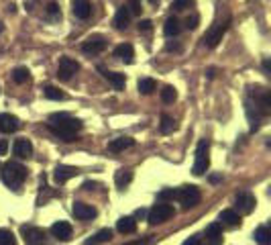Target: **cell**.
<instances>
[{
  "mask_svg": "<svg viewBox=\"0 0 271 245\" xmlns=\"http://www.w3.org/2000/svg\"><path fill=\"white\" fill-rule=\"evenodd\" d=\"M47 127L61 141H74L76 135H78V131H82L84 125H82V121L70 117V114H65V112H55V114L49 117Z\"/></svg>",
  "mask_w": 271,
  "mask_h": 245,
  "instance_id": "obj_1",
  "label": "cell"
},
{
  "mask_svg": "<svg viewBox=\"0 0 271 245\" xmlns=\"http://www.w3.org/2000/svg\"><path fill=\"white\" fill-rule=\"evenodd\" d=\"M2 180L4 184L12 190H19L23 182L27 180V168L21 166L19 161H6L2 166Z\"/></svg>",
  "mask_w": 271,
  "mask_h": 245,
  "instance_id": "obj_2",
  "label": "cell"
},
{
  "mask_svg": "<svg viewBox=\"0 0 271 245\" xmlns=\"http://www.w3.org/2000/svg\"><path fill=\"white\" fill-rule=\"evenodd\" d=\"M208 151H210V143H208V139L198 141V145H196V159H194V168H192L194 176H202V174L208 170V166H210Z\"/></svg>",
  "mask_w": 271,
  "mask_h": 245,
  "instance_id": "obj_3",
  "label": "cell"
},
{
  "mask_svg": "<svg viewBox=\"0 0 271 245\" xmlns=\"http://www.w3.org/2000/svg\"><path fill=\"white\" fill-rule=\"evenodd\" d=\"M174 215H176V210H174V206H172V204H167V202H159V204H155L153 208L149 210L147 221H149V225H161V223L169 221Z\"/></svg>",
  "mask_w": 271,
  "mask_h": 245,
  "instance_id": "obj_4",
  "label": "cell"
},
{
  "mask_svg": "<svg viewBox=\"0 0 271 245\" xmlns=\"http://www.w3.org/2000/svg\"><path fill=\"white\" fill-rule=\"evenodd\" d=\"M178 198H180V204H181L183 210H190V208L200 204L202 194L196 186H183L181 190H178Z\"/></svg>",
  "mask_w": 271,
  "mask_h": 245,
  "instance_id": "obj_5",
  "label": "cell"
},
{
  "mask_svg": "<svg viewBox=\"0 0 271 245\" xmlns=\"http://www.w3.org/2000/svg\"><path fill=\"white\" fill-rule=\"evenodd\" d=\"M226 29H228V19H226V21H218V23L212 25V29L206 33L202 41H204V45H206L208 49H214L220 41H223V35L226 33Z\"/></svg>",
  "mask_w": 271,
  "mask_h": 245,
  "instance_id": "obj_6",
  "label": "cell"
},
{
  "mask_svg": "<svg viewBox=\"0 0 271 245\" xmlns=\"http://www.w3.org/2000/svg\"><path fill=\"white\" fill-rule=\"evenodd\" d=\"M249 94L253 96V100H255V108L261 114H269L271 112V94H269V90H265L261 86H255V88H251Z\"/></svg>",
  "mask_w": 271,
  "mask_h": 245,
  "instance_id": "obj_7",
  "label": "cell"
},
{
  "mask_svg": "<svg viewBox=\"0 0 271 245\" xmlns=\"http://www.w3.org/2000/svg\"><path fill=\"white\" fill-rule=\"evenodd\" d=\"M21 235H23L27 245H43L47 241L45 231L41 227H35V225H23L21 227Z\"/></svg>",
  "mask_w": 271,
  "mask_h": 245,
  "instance_id": "obj_8",
  "label": "cell"
},
{
  "mask_svg": "<svg viewBox=\"0 0 271 245\" xmlns=\"http://www.w3.org/2000/svg\"><path fill=\"white\" fill-rule=\"evenodd\" d=\"M78 70H80V63H78L76 59H72V57H61V59H59V65H57V78L63 80V82H67V80L74 78V74H78Z\"/></svg>",
  "mask_w": 271,
  "mask_h": 245,
  "instance_id": "obj_9",
  "label": "cell"
},
{
  "mask_svg": "<svg viewBox=\"0 0 271 245\" xmlns=\"http://www.w3.org/2000/svg\"><path fill=\"white\" fill-rule=\"evenodd\" d=\"M106 49V39L102 35H90L86 41L82 43V51L88 53V55H96V53H102Z\"/></svg>",
  "mask_w": 271,
  "mask_h": 245,
  "instance_id": "obj_10",
  "label": "cell"
},
{
  "mask_svg": "<svg viewBox=\"0 0 271 245\" xmlns=\"http://www.w3.org/2000/svg\"><path fill=\"white\" fill-rule=\"evenodd\" d=\"M234 202H236V208H239L243 215H249V212H253L255 206H257V198L251 192H239V194H236V198H234Z\"/></svg>",
  "mask_w": 271,
  "mask_h": 245,
  "instance_id": "obj_11",
  "label": "cell"
},
{
  "mask_svg": "<svg viewBox=\"0 0 271 245\" xmlns=\"http://www.w3.org/2000/svg\"><path fill=\"white\" fill-rule=\"evenodd\" d=\"M202 245H223V225L212 223L206 227V237Z\"/></svg>",
  "mask_w": 271,
  "mask_h": 245,
  "instance_id": "obj_12",
  "label": "cell"
},
{
  "mask_svg": "<svg viewBox=\"0 0 271 245\" xmlns=\"http://www.w3.org/2000/svg\"><path fill=\"white\" fill-rule=\"evenodd\" d=\"M51 235L59 241H70L72 239V225L67 221H57L51 225Z\"/></svg>",
  "mask_w": 271,
  "mask_h": 245,
  "instance_id": "obj_13",
  "label": "cell"
},
{
  "mask_svg": "<svg viewBox=\"0 0 271 245\" xmlns=\"http://www.w3.org/2000/svg\"><path fill=\"white\" fill-rule=\"evenodd\" d=\"M72 210H74L76 219H80V221H90L96 217V208L92 204H86V202H74Z\"/></svg>",
  "mask_w": 271,
  "mask_h": 245,
  "instance_id": "obj_14",
  "label": "cell"
},
{
  "mask_svg": "<svg viewBox=\"0 0 271 245\" xmlns=\"http://www.w3.org/2000/svg\"><path fill=\"white\" fill-rule=\"evenodd\" d=\"M100 72H102L104 80H108V84L114 88V90H123L125 84H127V78L125 74H118V72H110V70H104V68H98Z\"/></svg>",
  "mask_w": 271,
  "mask_h": 245,
  "instance_id": "obj_15",
  "label": "cell"
},
{
  "mask_svg": "<svg viewBox=\"0 0 271 245\" xmlns=\"http://www.w3.org/2000/svg\"><path fill=\"white\" fill-rule=\"evenodd\" d=\"M78 174H80V172H78V168H74V166H57L55 172H53V178H55L57 184H65L67 180L76 178Z\"/></svg>",
  "mask_w": 271,
  "mask_h": 245,
  "instance_id": "obj_16",
  "label": "cell"
},
{
  "mask_svg": "<svg viewBox=\"0 0 271 245\" xmlns=\"http://www.w3.org/2000/svg\"><path fill=\"white\" fill-rule=\"evenodd\" d=\"M72 12L78 16V19H88L92 14V4L90 0H72Z\"/></svg>",
  "mask_w": 271,
  "mask_h": 245,
  "instance_id": "obj_17",
  "label": "cell"
},
{
  "mask_svg": "<svg viewBox=\"0 0 271 245\" xmlns=\"http://www.w3.org/2000/svg\"><path fill=\"white\" fill-rule=\"evenodd\" d=\"M19 127H21V123L14 114H8V112L0 114V131H2V133H14Z\"/></svg>",
  "mask_w": 271,
  "mask_h": 245,
  "instance_id": "obj_18",
  "label": "cell"
},
{
  "mask_svg": "<svg viewBox=\"0 0 271 245\" xmlns=\"http://www.w3.org/2000/svg\"><path fill=\"white\" fill-rule=\"evenodd\" d=\"M218 221H220V225H226V227H230V229H234V227H239V225H241L239 212L232 210V208H226V210L220 212Z\"/></svg>",
  "mask_w": 271,
  "mask_h": 245,
  "instance_id": "obj_19",
  "label": "cell"
},
{
  "mask_svg": "<svg viewBox=\"0 0 271 245\" xmlns=\"http://www.w3.org/2000/svg\"><path fill=\"white\" fill-rule=\"evenodd\" d=\"M114 57H118L125 63H133V57H135V49L131 43H121L114 47Z\"/></svg>",
  "mask_w": 271,
  "mask_h": 245,
  "instance_id": "obj_20",
  "label": "cell"
},
{
  "mask_svg": "<svg viewBox=\"0 0 271 245\" xmlns=\"http://www.w3.org/2000/svg\"><path fill=\"white\" fill-rule=\"evenodd\" d=\"M245 112H247V119L251 123V131H257L259 125H261V112L255 108V104H253L251 100L245 102Z\"/></svg>",
  "mask_w": 271,
  "mask_h": 245,
  "instance_id": "obj_21",
  "label": "cell"
},
{
  "mask_svg": "<svg viewBox=\"0 0 271 245\" xmlns=\"http://www.w3.org/2000/svg\"><path fill=\"white\" fill-rule=\"evenodd\" d=\"M12 153H14L16 157H21V159L29 157V155L33 153V145H31V141H29V139H16L14 145H12Z\"/></svg>",
  "mask_w": 271,
  "mask_h": 245,
  "instance_id": "obj_22",
  "label": "cell"
},
{
  "mask_svg": "<svg viewBox=\"0 0 271 245\" xmlns=\"http://www.w3.org/2000/svg\"><path fill=\"white\" fill-rule=\"evenodd\" d=\"M129 23H131V12H129L127 4L118 6V10H116V14H114V27H116L118 31H123V29L129 27Z\"/></svg>",
  "mask_w": 271,
  "mask_h": 245,
  "instance_id": "obj_23",
  "label": "cell"
},
{
  "mask_svg": "<svg viewBox=\"0 0 271 245\" xmlns=\"http://www.w3.org/2000/svg\"><path fill=\"white\" fill-rule=\"evenodd\" d=\"M116 231L123 233V235H131V233L137 231V221H135L133 217H123V219H118V223H116Z\"/></svg>",
  "mask_w": 271,
  "mask_h": 245,
  "instance_id": "obj_24",
  "label": "cell"
},
{
  "mask_svg": "<svg viewBox=\"0 0 271 245\" xmlns=\"http://www.w3.org/2000/svg\"><path fill=\"white\" fill-rule=\"evenodd\" d=\"M133 145H135V141H133L131 137H116V139H112V141L108 143V149L114 151V153H118V151L129 149V147H133Z\"/></svg>",
  "mask_w": 271,
  "mask_h": 245,
  "instance_id": "obj_25",
  "label": "cell"
},
{
  "mask_svg": "<svg viewBox=\"0 0 271 245\" xmlns=\"http://www.w3.org/2000/svg\"><path fill=\"white\" fill-rule=\"evenodd\" d=\"M112 239V231L110 229H100L96 235H92L84 245H102V243H108Z\"/></svg>",
  "mask_w": 271,
  "mask_h": 245,
  "instance_id": "obj_26",
  "label": "cell"
},
{
  "mask_svg": "<svg viewBox=\"0 0 271 245\" xmlns=\"http://www.w3.org/2000/svg\"><path fill=\"white\" fill-rule=\"evenodd\" d=\"M131 180H133V170H129V168H123V170H118V172L114 174V184H116L118 188L129 186Z\"/></svg>",
  "mask_w": 271,
  "mask_h": 245,
  "instance_id": "obj_27",
  "label": "cell"
},
{
  "mask_svg": "<svg viewBox=\"0 0 271 245\" xmlns=\"http://www.w3.org/2000/svg\"><path fill=\"white\" fill-rule=\"evenodd\" d=\"M180 31H181L180 21L176 19V16H169V19L165 21V25H163V33H165L167 37H178Z\"/></svg>",
  "mask_w": 271,
  "mask_h": 245,
  "instance_id": "obj_28",
  "label": "cell"
},
{
  "mask_svg": "<svg viewBox=\"0 0 271 245\" xmlns=\"http://www.w3.org/2000/svg\"><path fill=\"white\" fill-rule=\"evenodd\" d=\"M253 237H255V241L259 245H271V231L267 225H261L255 229V233H253Z\"/></svg>",
  "mask_w": 271,
  "mask_h": 245,
  "instance_id": "obj_29",
  "label": "cell"
},
{
  "mask_svg": "<svg viewBox=\"0 0 271 245\" xmlns=\"http://www.w3.org/2000/svg\"><path fill=\"white\" fill-rule=\"evenodd\" d=\"M137 88H139V92L141 94H151V92H153L155 88H157V82L153 80V78H141L139 82H137Z\"/></svg>",
  "mask_w": 271,
  "mask_h": 245,
  "instance_id": "obj_30",
  "label": "cell"
},
{
  "mask_svg": "<svg viewBox=\"0 0 271 245\" xmlns=\"http://www.w3.org/2000/svg\"><path fill=\"white\" fill-rule=\"evenodd\" d=\"M29 78H31V72L27 68H14L12 70V80L16 82V84H25Z\"/></svg>",
  "mask_w": 271,
  "mask_h": 245,
  "instance_id": "obj_31",
  "label": "cell"
},
{
  "mask_svg": "<svg viewBox=\"0 0 271 245\" xmlns=\"http://www.w3.org/2000/svg\"><path fill=\"white\" fill-rule=\"evenodd\" d=\"M43 94H45V98H49V100H65V94L55 86H47L43 90Z\"/></svg>",
  "mask_w": 271,
  "mask_h": 245,
  "instance_id": "obj_32",
  "label": "cell"
},
{
  "mask_svg": "<svg viewBox=\"0 0 271 245\" xmlns=\"http://www.w3.org/2000/svg\"><path fill=\"white\" fill-rule=\"evenodd\" d=\"M176 98H178V92H176L174 86H165V88L161 90V100H163L165 104H172Z\"/></svg>",
  "mask_w": 271,
  "mask_h": 245,
  "instance_id": "obj_33",
  "label": "cell"
},
{
  "mask_svg": "<svg viewBox=\"0 0 271 245\" xmlns=\"http://www.w3.org/2000/svg\"><path fill=\"white\" fill-rule=\"evenodd\" d=\"M61 19V10L57 2H49L47 4V21H59Z\"/></svg>",
  "mask_w": 271,
  "mask_h": 245,
  "instance_id": "obj_34",
  "label": "cell"
},
{
  "mask_svg": "<svg viewBox=\"0 0 271 245\" xmlns=\"http://www.w3.org/2000/svg\"><path fill=\"white\" fill-rule=\"evenodd\" d=\"M0 245H16V239L10 229H0Z\"/></svg>",
  "mask_w": 271,
  "mask_h": 245,
  "instance_id": "obj_35",
  "label": "cell"
},
{
  "mask_svg": "<svg viewBox=\"0 0 271 245\" xmlns=\"http://www.w3.org/2000/svg\"><path fill=\"white\" fill-rule=\"evenodd\" d=\"M159 129H161V133H172V131H174V119L169 117V114H163Z\"/></svg>",
  "mask_w": 271,
  "mask_h": 245,
  "instance_id": "obj_36",
  "label": "cell"
},
{
  "mask_svg": "<svg viewBox=\"0 0 271 245\" xmlns=\"http://www.w3.org/2000/svg\"><path fill=\"white\" fill-rule=\"evenodd\" d=\"M198 23H200V16L196 14V12H192L188 19H185V29H190V31H194V29H198Z\"/></svg>",
  "mask_w": 271,
  "mask_h": 245,
  "instance_id": "obj_37",
  "label": "cell"
},
{
  "mask_svg": "<svg viewBox=\"0 0 271 245\" xmlns=\"http://www.w3.org/2000/svg\"><path fill=\"white\" fill-rule=\"evenodd\" d=\"M176 196H178L176 188H165V190L159 192V200H172V198H176Z\"/></svg>",
  "mask_w": 271,
  "mask_h": 245,
  "instance_id": "obj_38",
  "label": "cell"
},
{
  "mask_svg": "<svg viewBox=\"0 0 271 245\" xmlns=\"http://www.w3.org/2000/svg\"><path fill=\"white\" fill-rule=\"evenodd\" d=\"M190 4H192V0H174L172 8L178 10V12H181V10H185V8H190Z\"/></svg>",
  "mask_w": 271,
  "mask_h": 245,
  "instance_id": "obj_39",
  "label": "cell"
},
{
  "mask_svg": "<svg viewBox=\"0 0 271 245\" xmlns=\"http://www.w3.org/2000/svg\"><path fill=\"white\" fill-rule=\"evenodd\" d=\"M131 14H141V2L139 0H131V4L127 6Z\"/></svg>",
  "mask_w": 271,
  "mask_h": 245,
  "instance_id": "obj_40",
  "label": "cell"
},
{
  "mask_svg": "<svg viewBox=\"0 0 271 245\" xmlns=\"http://www.w3.org/2000/svg\"><path fill=\"white\" fill-rule=\"evenodd\" d=\"M151 29H153V23H151L149 19H145V21L139 23V31H141V33H149Z\"/></svg>",
  "mask_w": 271,
  "mask_h": 245,
  "instance_id": "obj_41",
  "label": "cell"
},
{
  "mask_svg": "<svg viewBox=\"0 0 271 245\" xmlns=\"http://www.w3.org/2000/svg\"><path fill=\"white\" fill-rule=\"evenodd\" d=\"M181 245H202V237L200 235H192V237H188Z\"/></svg>",
  "mask_w": 271,
  "mask_h": 245,
  "instance_id": "obj_42",
  "label": "cell"
},
{
  "mask_svg": "<svg viewBox=\"0 0 271 245\" xmlns=\"http://www.w3.org/2000/svg\"><path fill=\"white\" fill-rule=\"evenodd\" d=\"M8 151V141L6 139H0V155H4Z\"/></svg>",
  "mask_w": 271,
  "mask_h": 245,
  "instance_id": "obj_43",
  "label": "cell"
},
{
  "mask_svg": "<svg viewBox=\"0 0 271 245\" xmlns=\"http://www.w3.org/2000/svg\"><path fill=\"white\" fill-rule=\"evenodd\" d=\"M125 245H149V239H139V241H129Z\"/></svg>",
  "mask_w": 271,
  "mask_h": 245,
  "instance_id": "obj_44",
  "label": "cell"
},
{
  "mask_svg": "<svg viewBox=\"0 0 271 245\" xmlns=\"http://www.w3.org/2000/svg\"><path fill=\"white\" fill-rule=\"evenodd\" d=\"M263 72H265V76H271V70H269V59H265V61H263Z\"/></svg>",
  "mask_w": 271,
  "mask_h": 245,
  "instance_id": "obj_45",
  "label": "cell"
},
{
  "mask_svg": "<svg viewBox=\"0 0 271 245\" xmlns=\"http://www.w3.org/2000/svg\"><path fill=\"white\" fill-rule=\"evenodd\" d=\"M94 186H96V184H94V182H86V184H84V188H86V190H92V188H94Z\"/></svg>",
  "mask_w": 271,
  "mask_h": 245,
  "instance_id": "obj_46",
  "label": "cell"
},
{
  "mask_svg": "<svg viewBox=\"0 0 271 245\" xmlns=\"http://www.w3.org/2000/svg\"><path fill=\"white\" fill-rule=\"evenodd\" d=\"M214 74H216V70H214V68H210V70H208V78H214Z\"/></svg>",
  "mask_w": 271,
  "mask_h": 245,
  "instance_id": "obj_47",
  "label": "cell"
},
{
  "mask_svg": "<svg viewBox=\"0 0 271 245\" xmlns=\"http://www.w3.org/2000/svg\"><path fill=\"white\" fill-rule=\"evenodd\" d=\"M149 2H151V4H157V2H159V0H149Z\"/></svg>",
  "mask_w": 271,
  "mask_h": 245,
  "instance_id": "obj_48",
  "label": "cell"
},
{
  "mask_svg": "<svg viewBox=\"0 0 271 245\" xmlns=\"http://www.w3.org/2000/svg\"><path fill=\"white\" fill-rule=\"evenodd\" d=\"M2 29H4V27H2V23H0V33H2Z\"/></svg>",
  "mask_w": 271,
  "mask_h": 245,
  "instance_id": "obj_49",
  "label": "cell"
}]
</instances>
